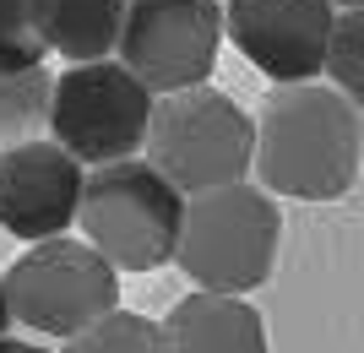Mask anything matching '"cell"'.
<instances>
[{
  "label": "cell",
  "mask_w": 364,
  "mask_h": 353,
  "mask_svg": "<svg viewBox=\"0 0 364 353\" xmlns=\"http://www.w3.org/2000/svg\"><path fill=\"white\" fill-rule=\"evenodd\" d=\"M0 353H49L38 342H22V337H0Z\"/></svg>",
  "instance_id": "cell-17"
},
{
  "label": "cell",
  "mask_w": 364,
  "mask_h": 353,
  "mask_svg": "<svg viewBox=\"0 0 364 353\" xmlns=\"http://www.w3.org/2000/svg\"><path fill=\"white\" fill-rule=\"evenodd\" d=\"M364 109L332 82H272L256 109V174L272 196L337 201L359 180Z\"/></svg>",
  "instance_id": "cell-1"
},
{
  "label": "cell",
  "mask_w": 364,
  "mask_h": 353,
  "mask_svg": "<svg viewBox=\"0 0 364 353\" xmlns=\"http://www.w3.org/2000/svg\"><path fill=\"white\" fill-rule=\"evenodd\" d=\"M60 353H168V342H164V321H147L136 310H109L87 332L65 337Z\"/></svg>",
  "instance_id": "cell-13"
},
{
  "label": "cell",
  "mask_w": 364,
  "mask_h": 353,
  "mask_svg": "<svg viewBox=\"0 0 364 353\" xmlns=\"http://www.w3.org/2000/svg\"><path fill=\"white\" fill-rule=\"evenodd\" d=\"M185 190L152 158H120L87 169L82 190V239L104 250L120 272H158L180 256L185 234Z\"/></svg>",
  "instance_id": "cell-2"
},
{
  "label": "cell",
  "mask_w": 364,
  "mask_h": 353,
  "mask_svg": "<svg viewBox=\"0 0 364 353\" xmlns=\"http://www.w3.org/2000/svg\"><path fill=\"white\" fill-rule=\"evenodd\" d=\"M348 6H364V0H337V11H348Z\"/></svg>",
  "instance_id": "cell-18"
},
{
  "label": "cell",
  "mask_w": 364,
  "mask_h": 353,
  "mask_svg": "<svg viewBox=\"0 0 364 353\" xmlns=\"http://www.w3.org/2000/svg\"><path fill=\"white\" fill-rule=\"evenodd\" d=\"M223 33L228 16L218 0H131L120 33V60L158 98L185 92L213 77Z\"/></svg>",
  "instance_id": "cell-7"
},
{
  "label": "cell",
  "mask_w": 364,
  "mask_h": 353,
  "mask_svg": "<svg viewBox=\"0 0 364 353\" xmlns=\"http://www.w3.org/2000/svg\"><path fill=\"white\" fill-rule=\"evenodd\" d=\"M0 60H49L38 0H0Z\"/></svg>",
  "instance_id": "cell-15"
},
{
  "label": "cell",
  "mask_w": 364,
  "mask_h": 353,
  "mask_svg": "<svg viewBox=\"0 0 364 353\" xmlns=\"http://www.w3.org/2000/svg\"><path fill=\"white\" fill-rule=\"evenodd\" d=\"M87 163H76L55 136L0 147V229L16 239H55L82 217Z\"/></svg>",
  "instance_id": "cell-9"
},
{
  "label": "cell",
  "mask_w": 364,
  "mask_h": 353,
  "mask_svg": "<svg viewBox=\"0 0 364 353\" xmlns=\"http://www.w3.org/2000/svg\"><path fill=\"white\" fill-rule=\"evenodd\" d=\"M131 0H38V33L49 55H65L71 65L120 55V33Z\"/></svg>",
  "instance_id": "cell-11"
},
{
  "label": "cell",
  "mask_w": 364,
  "mask_h": 353,
  "mask_svg": "<svg viewBox=\"0 0 364 353\" xmlns=\"http://www.w3.org/2000/svg\"><path fill=\"white\" fill-rule=\"evenodd\" d=\"M11 293H6V272H0V337H6V326H11Z\"/></svg>",
  "instance_id": "cell-16"
},
{
  "label": "cell",
  "mask_w": 364,
  "mask_h": 353,
  "mask_svg": "<svg viewBox=\"0 0 364 353\" xmlns=\"http://www.w3.org/2000/svg\"><path fill=\"white\" fill-rule=\"evenodd\" d=\"M49 104H55V77L44 60H0V147L44 136Z\"/></svg>",
  "instance_id": "cell-12"
},
{
  "label": "cell",
  "mask_w": 364,
  "mask_h": 353,
  "mask_svg": "<svg viewBox=\"0 0 364 353\" xmlns=\"http://www.w3.org/2000/svg\"><path fill=\"white\" fill-rule=\"evenodd\" d=\"M326 82H332V87H343L353 104L364 109V6L337 11L332 49H326Z\"/></svg>",
  "instance_id": "cell-14"
},
{
  "label": "cell",
  "mask_w": 364,
  "mask_h": 353,
  "mask_svg": "<svg viewBox=\"0 0 364 353\" xmlns=\"http://www.w3.org/2000/svg\"><path fill=\"white\" fill-rule=\"evenodd\" d=\"M147 158L185 196L240 185L256 169V120L228 92L207 87V82L185 92H164L152 109Z\"/></svg>",
  "instance_id": "cell-4"
},
{
  "label": "cell",
  "mask_w": 364,
  "mask_h": 353,
  "mask_svg": "<svg viewBox=\"0 0 364 353\" xmlns=\"http://www.w3.org/2000/svg\"><path fill=\"white\" fill-rule=\"evenodd\" d=\"M11 315L44 337H76L109 310H120V266L109 261L92 239H38L6 266Z\"/></svg>",
  "instance_id": "cell-6"
},
{
  "label": "cell",
  "mask_w": 364,
  "mask_h": 353,
  "mask_svg": "<svg viewBox=\"0 0 364 353\" xmlns=\"http://www.w3.org/2000/svg\"><path fill=\"white\" fill-rule=\"evenodd\" d=\"M283 212L267 185H218L185 201L180 234V272L207 293H250L277 266Z\"/></svg>",
  "instance_id": "cell-3"
},
{
  "label": "cell",
  "mask_w": 364,
  "mask_h": 353,
  "mask_svg": "<svg viewBox=\"0 0 364 353\" xmlns=\"http://www.w3.org/2000/svg\"><path fill=\"white\" fill-rule=\"evenodd\" d=\"M228 38L267 82H316L337 28V0H228Z\"/></svg>",
  "instance_id": "cell-8"
},
{
  "label": "cell",
  "mask_w": 364,
  "mask_h": 353,
  "mask_svg": "<svg viewBox=\"0 0 364 353\" xmlns=\"http://www.w3.org/2000/svg\"><path fill=\"white\" fill-rule=\"evenodd\" d=\"M164 342L168 353H267V321L245 293L196 288L164 315Z\"/></svg>",
  "instance_id": "cell-10"
},
{
  "label": "cell",
  "mask_w": 364,
  "mask_h": 353,
  "mask_svg": "<svg viewBox=\"0 0 364 353\" xmlns=\"http://www.w3.org/2000/svg\"><path fill=\"white\" fill-rule=\"evenodd\" d=\"M152 109L158 92L114 55V60H82L55 77V104H49V136L87 169L120 163V158L147 153Z\"/></svg>",
  "instance_id": "cell-5"
}]
</instances>
